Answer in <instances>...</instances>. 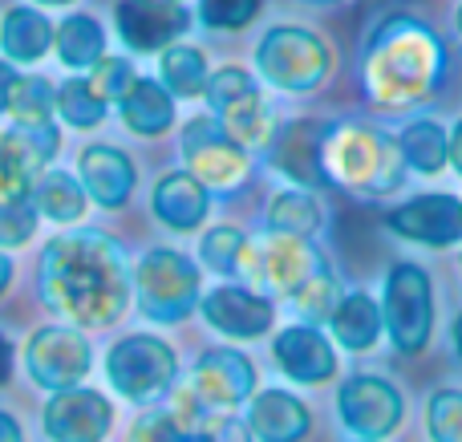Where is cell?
<instances>
[{
  "instance_id": "cell-1",
  "label": "cell",
  "mask_w": 462,
  "mask_h": 442,
  "mask_svg": "<svg viewBox=\"0 0 462 442\" xmlns=\"http://www.w3.org/2000/svg\"><path fill=\"white\" fill-rule=\"evenodd\" d=\"M41 289L53 313L102 329L122 317L130 300V268L122 248L110 235L73 232L45 248L41 260Z\"/></svg>"
},
{
  "instance_id": "cell-2",
  "label": "cell",
  "mask_w": 462,
  "mask_h": 442,
  "mask_svg": "<svg viewBox=\"0 0 462 442\" xmlns=\"http://www.w3.org/2000/svg\"><path fill=\"white\" fill-rule=\"evenodd\" d=\"M447 73V49L442 41L414 16H390L377 24L365 49V89L377 106L402 110V106L426 102L439 94Z\"/></svg>"
},
{
  "instance_id": "cell-3",
  "label": "cell",
  "mask_w": 462,
  "mask_h": 442,
  "mask_svg": "<svg viewBox=\"0 0 462 442\" xmlns=\"http://www.w3.org/2000/svg\"><path fill=\"white\" fill-rule=\"evenodd\" d=\"M325 175L357 195H390L406 175V159L390 134L345 122V126H328Z\"/></svg>"
},
{
  "instance_id": "cell-4",
  "label": "cell",
  "mask_w": 462,
  "mask_h": 442,
  "mask_svg": "<svg viewBox=\"0 0 462 442\" xmlns=\"http://www.w3.org/2000/svg\"><path fill=\"white\" fill-rule=\"evenodd\" d=\"M255 65L276 89L288 94H309L333 69V53L317 32L300 29V24H276L263 32L260 49H255Z\"/></svg>"
},
{
  "instance_id": "cell-5",
  "label": "cell",
  "mask_w": 462,
  "mask_h": 442,
  "mask_svg": "<svg viewBox=\"0 0 462 442\" xmlns=\"http://www.w3.org/2000/svg\"><path fill=\"white\" fill-rule=\"evenodd\" d=\"M138 305L151 321H183L199 300V272L175 248H154L134 272Z\"/></svg>"
},
{
  "instance_id": "cell-6",
  "label": "cell",
  "mask_w": 462,
  "mask_h": 442,
  "mask_svg": "<svg viewBox=\"0 0 462 442\" xmlns=\"http://www.w3.org/2000/svg\"><path fill=\"white\" fill-rule=\"evenodd\" d=\"M382 321L390 329V341L402 354H418L430 341L434 325V292L430 276L418 264H393L390 281H385V300H382Z\"/></svg>"
},
{
  "instance_id": "cell-7",
  "label": "cell",
  "mask_w": 462,
  "mask_h": 442,
  "mask_svg": "<svg viewBox=\"0 0 462 442\" xmlns=\"http://www.w3.org/2000/svg\"><path fill=\"white\" fill-rule=\"evenodd\" d=\"M203 94H208L211 110L219 114V126H224L244 151L272 143V134H276V130H272V114H268V106H263L260 89H255V78L247 69L231 65V69L211 73Z\"/></svg>"
},
{
  "instance_id": "cell-8",
  "label": "cell",
  "mask_w": 462,
  "mask_h": 442,
  "mask_svg": "<svg viewBox=\"0 0 462 442\" xmlns=\"http://www.w3.org/2000/svg\"><path fill=\"white\" fill-rule=\"evenodd\" d=\"M175 370V349L159 337H146V333L122 337L106 357V373H110L114 390L134 398V402H146V398H159L162 390H171Z\"/></svg>"
},
{
  "instance_id": "cell-9",
  "label": "cell",
  "mask_w": 462,
  "mask_h": 442,
  "mask_svg": "<svg viewBox=\"0 0 462 442\" xmlns=\"http://www.w3.org/2000/svg\"><path fill=\"white\" fill-rule=\"evenodd\" d=\"M183 151L191 162V175L203 187H216V191H236L247 179V151L219 126L216 118H195L183 130Z\"/></svg>"
},
{
  "instance_id": "cell-10",
  "label": "cell",
  "mask_w": 462,
  "mask_h": 442,
  "mask_svg": "<svg viewBox=\"0 0 462 442\" xmlns=\"http://www.w3.org/2000/svg\"><path fill=\"white\" fill-rule=\"evenodd\" d=\"M337 406H341V422L365 442L393 435L402 427V414H406V398L377 373H353L341 386Z\"/></svg>"
},
{
  "instance_id": "cell-11",
  "label": "cell",
  "mask_w": 462,
  "mask_h": 442,
  "mask_svg": "<svg viewBox=\"0 0 462 442\" xmlns=\"http://www.w3.org/2000/svg\"><path fill=\"white\" fill-rule=\"evenodd\" d=\"M24 365H29V378L45 390H73V382L86 378L89 370V345L78 329H65V325H49V329L32 333L29 349H24Z\"/></svg>"
},
{
  "instance_id": "cell-12",
  "label": "cell",
  "mask_w": 462,
  "mask_h": 442,
  "mask_svg": "<svg viewBox=\"0 0 462 442\" xmlns=\"http://www.w3.org/2000/svg\"><path fill=\"white\" fill-rule=\"evenodd\" d=\"M320 268H325V264H320V256L309 248V240L272 232V240L255 244L252 284H268V289L280 292V297H292V292L304 289V284H309Z\"/></svg>"
},
{
  "instance_id": "cell-13",
  "label": "cell",
  "mask_w": 462,
  "mask_h": 442,
  "mask_svg": "<svg viewBox=\"0 0 462 442\" xmlns=\"http://www.w3.org/2000/svg\"><path fill=\"white\" fill-rule=\"evenodd\" d=\"M114 21H118V37L134 53H159L171 49V41L191 24V13L175 0H118Z\"/></svg>"
},
{
  "instance_id": "cell-14",
  "label": "cell",
  "mask_w": 462,
  "mask_h": 442,
  "mask_svg": "<svg viewBox=\"0 0 462 442\" xmlns=\"http://www.w3.org/2000/svg\"><path fill=\"white\" fill-rule=\"evenodd\" d=\"M191 390L208 410H231V406L247 402L255 390V370L244 354L236 349H211L195 362V373H191Z\"/></svg>"
},
{
  "instance_id": "cell-15",
  "label": "cell",
  "mask_w": 462,
  "mask_h": 442,
  "mask_svg": "<svg viewBox=\"0 0 462 442\" xmlns=\"http://www.w3.org/2000/svg\"><path fill=\"white\" fill-rule=\"evenodd\" d=\"M325 138L328 126L312 118H296L272 134L268 151L280 175H288L296 187H320L325 183Z\"/></svg>"
},
{
  "instance_id": "cell-16",
  "label": "cell",
  "mask_w": 462,
  "mask_h": 442,
  "mask_svg": "<svg viewBox=\"0 0 462 442\" xmlns=\"http://www.w3.org/2000/svg\"><path fill=\"white\" fill-rule=\"evenodd\" d=\"M110 402L94 390H61L45 406V435L53 442H102L110 430Z\"/></svg>"
},
{
  "instance_id": "cell-17",
  "label": "cell",
  "mask_w": 462,
  "mask_h": 442,
  "mask_svg": "<svg viewBox=\"0 0 462 442\" xmlns=\"http://www.w3.org/2000/svg\"><path fill=\"white\" fill-rule=\"evenodd\" d=\"M390 227L418 244H458L462 240V203L455 195H418L390 216Z\"/></svg>"
},
{
  "instance_id": "cell-18",
  "label": "cell",
  "mask_w": 462,
  "mask_h": 442,
  "mask_svg": "<svg viewBox=\"0 0 462 442\" xmlns=\"http://www.w3.org/2000/svg\"><path fill=\"white\" fill-rule=\"evenodd\" d=\"M276 354V365L288 373L292 382H304V386H320L337 373V354L325 341V333H317L312 325H292L276 337L272 345Z\"/></svg>"
},
{
  "instance_id": "cell-19",
  "label": "cell",
  "mask_w": 462,
  "mask_h": 442,
  "mask_svg": "<svg viewBox=\"0 0 462 442\" xmlns=\"http://www.w3.org/2000/svg\"><path fill=\"white\" fill-rule=\"evenodd\" d=\"M203 317H208L211 329L227 333V337H260L272 325V305L252 289H239V284H219L216 292H208L203 300Z\"/></svg>"
},
{
  "instance_id": "cell-20",
  "label": "cell",
  "mask_w": 462,
  "mask_h": 442,
  "mask_svg": "<svg viewBox=\"0 0 462 442\" xmlns=\"http://www.w3.org/2000/svg\"><path fill=\"white\" fill-rule=\"evenodd\" d=\"M247 430L260 442H300L309 435V406L284 390H263L252 398Z\"/></svg>"
},
{
  "instance_id": "cell-21",
  "label": "cell",
  "mask_w": 462,
  "mask_h": 442,
  "mask_svg": "<svg viewBox=\"0 0 462 442\" xmlns=\"http://www.w3.org/2000/svg\"><path fill=\"white\" fill-rule=\"evenodd\" d=\"M81 183L102 207H122L134 191V167L114 146H86L81 151Z\"/></svg>"
},
{
  "instance_id": "cell-22",
  "label": "cell",
  "mask_w": 462,
  "mask_h": 442,
  "mask_svg": "<svg viewBox=\"0 0 462 442\" xmlns=\"http://www.w3.org/2000/svg\"><path fill=\"white\" fill-rule=\"evenodd\" d=\"M154 216L167 227H175V232H191L208 216V187L191 170H175V175L159 179V187H154Z\"/></svg>"
},
{
  "instance_id": "cell-23",
  "label": "cell",
  "mask_w": 462,
  "mask_h": 442,
  "mask_svg": "<svg viewBox=\"0 0 462 442\" xmlns=\"http://www.w3.org/2000/svg\"><path fill=\"white\" fill-rule=\"evenodd\" d=\"M53 21H49L41 8H29V5H16L5 13V21H0V49H5V57H13V61H41V57L49 53V45H53Z\"/></svg>"
},
{
  "instance_id": "cell-24",
  "label": "cell",
  "mask_w": 462,
  "mask_h": 442,
  "mask_svg": "<svg viewBox=\"0 0 462 442\" xmlns=\"http://www.w3.org/2000/svg\"><path fill=\"white\" fill-rule=\"evenodd\" d=\"M328 325H333V337L341 341V349H353V354H365V349H374L377 333H382V308H377L374 297H365V292H353V297H341V305H337V313L328 317Z\"/></svg>"
},
{
  "instance_id": "cell-25",
  "label": "cell",
  "mask_w": 462,
  "mask_h": 442,
  "mask_svg": "<svg viewBox=\"0 0 462 442\" xmlns=\"http://www.w3.org/2000/svg\"><path fill=\"white\" fill-rule=\"evenodd\" d=\"M53 49L69 69H86V65L94 69L106 57V32H102V24H97V16H89V13L65 16L53 32Z\"/></svg>"
},
{
  "instance_id": "cell-26",
  "label": "cell",
  "mask_w": 462,
  "mask_h": 442,
  "mask_svg": "<svg viewBox=\"0 0 462 442\" xmlns=\"http://www.w3.org/2000/svg\"><path fill=\"white\" fill-rule=\"evenodd\" d=\"M122 118H126V126L134 130V134H162V130L175 122V102H171L167 86H159V81H146L138 78L134 89H130L126 97H122Z\"/></svg>"
},
{
  "instance_id": "cell-27",
  "label": "cell",
  "mask_w": 462,
  "mask_h": 442,
  "mask_svg": "<svg viewBox=\"0 0 462 442\" xmlns=\"http://www.w3.org/2000/svg\"><path fill=\"white\" fill-rule=\"evenodd\" d=\"M398 146H402V159H406V167L422 170V175H439V170L450 162V138H447V130H442L439 122H430V118L410 122V126L402 130Z\"/></svg>"
},
{
  "instance_id": "cell-28",
  "label": "cell",
  "mask_w": 462,
  "mask_h": 442,
  "mask_svg": "<svg viewBox=\"0 0 462 442\" xmlns=\"http://www.w3.org/2000/svg\"><path fill=\"white\" fill-rule=\"evenodd\" d=\"M203 264L216 268L219 276H239V281H252V256L255 244L244 240V232L236 227H216V232L203 235Z\"/></svg>"
},
{
  "instance_id": "cell-29",
  "label": "cell",
  "mask_w": 462,
  "mask_h": 442,
  "mask_svg": "<svg viewBox=\"0 0 462 442\" xmlns=\"http://www.w3.org/2000/svg\"><path fill=\"white\" fill-rule=\"evenodd\" d=\"M162 86L179 97H195L208 89V57L195 45L162 49Z\"/></svg>"
},
{
  "instance_id": "cell-30",
  "label": "cell",
  "mask_w": 462,
  "mask_h": 442,
  "mask_svg": "<svg viewBox=\"0 0 462 442\" xmlns=\"http://www.w3.org/2000/svg\"><path fill=\"white\" fill-rule=\"evenodd\" d=\"M272 232L276 235H312L320 227V203L309 191H284L272 199Z\"/></svg>"
},
{
  "instance_id": "cell-31",
  "label": "cell",
  "mask_w": 462,
  "mask_h": 442,
  "mask_svg": "<svg viewBox=\"0 0 462 442\" xmlns=\"http://www.w3.org/2000/svg\"><path fill=\"white\" fill-rule=\"evenodd\" d=\"M37 211L57 219V224H73L86 211V191L65 170H53V175H45L37 183Z\"/></svg>"
},
{
  "instance_id": "cell-32",
  "label": "cell",
  "mask_w": 462,
  "mask_h": 442,
  "mask_svg": "<svg viewBox=\"0 0 462 442\" xmlns=\"http://www.w3.org/2000/svg\"><path fill=\"white\" fill-rule=\"evenodd\" d=\"M53 110L61 114V122H69V126H78V130H89V126H97L102 122V114H106V102L89 89V81H61V86L53 89Z\"/></svg>"
},
{
  "instance_id": "cell-33",
  "label": "cell",
  "mask_w": 462,
  "mask_h": 442,
  "mask_svg": "<svg viewBox=\"0 0 462 442\" xmlns=\"http://www.w3.org/2000/svg\"><path fill=\"white\" fill-rule=\"evenodd\" d=\"M8 114L16 118V126H49L53 114V86L45 78H21L16 94L8 102Z\"/></svg>"
},
{
  "instance_id": "cell-34",
  "label": "cell",
  "mask_w": 462,
  "mask_h": 442,
  "mask_svg": "<svg viewBox=\"0 0 462 442\" xmlns=\"http://www.w3.org/2000/svg\"><path fill=\"white\" fill-rule=\"evenodd\" d=\"M426 430L434 442H462V390H439L426 402Z\"/></svg>"
},
{
  "instance_id": "cell-35",
  "label": "cell",
  "mask_w": 462,
  "mask_h": 442,
  "mask_svg": "<svg viewBox=\"0 0 462 442\" xmlns=\"http://www.w3.org/2000/svg\"><path fill=\"white\" fill-rule=\"evenodd\" d=\"M292 305H296V313L304 317V321H328V317L337 313V305H341V297H337V281L320 268L317 276H312L304 289H296L292 292Z\"/></svg>"
},
{
  "instance_id": "cell-36",
  "label": "cell",
  "mask_w": 462,
  "mask_h": 442,
  "mask_svg": "<svg viewBox=\"0 0 462 442\" xmlns=\"http://www.w3.org/2000/svg\"><path fill=\"white\" fill-rule=\"evenodd\" d=\"M134 65L126 61V57H102V61L94 65V73H89V89H94L102 102H122V97L134 89Z\"/></svg>"
},
{
  "instance_id": "cell-37",
  "label": "cell",
  "mask_w": 462,
  "mask_h": 442,
  "mask_svg": "<svg viewBox=\"0 0 462 442\" xmlns=\"http://www.w3.org/2000/svg\"><path fill=\"white\" fill-rule=\"evenodd\" d=\"M263 0H199V21L208 29H219V32H236L244 24L255 21Z\"/></svg>"
},
{
  "instance_id": "cell-38",
  "label": "cell",
  "mask_w": 462,
  "mask_h": 442,
  "mask_svg": "<svg viewBox=\"0 0 462 442\" xmlns=\"http://www.w3.org/2000/svg\"><path fill=\"white\" fill-rule=\"evenodd\" d=\"M37 227V211L29 199H8L0 203V248H16L24 244Z\"/></svg>"
},
{
  "instance_id": "cell-39",
  "label": "cell",
  "mask_w": 462,
  "mask_h": 442,
  "mask_svg": "<svg viewBox=\"0 0 462 442\" xmlns=\"http://www.w3.org/2000/svg\"><path fill=\"white\" fill-rule=\"evenodd\" d=\"M32 179H37V175H32V170L24 167V162L16 159L5 143H0V203L29 199V183H32Z\"/></svg>"
},
{
  "instance_id": "cell-40",
  "label": "cell",
  "mask_w": 462,
  "mask_h": 442,
  "mask_svg": "<svg viewBox=\"0 0 462 442\" xmlns=\"http://www.w3.org/2000/svg\"><path fill=\"white\" fill-rule=\"evenodd\" d=\"M130 442H187L171 410H151L130 427Z\"/></svg>"
},
{
  "instance_id": "cell-41",
  "label": "cell",
  "mask_w": 462,
  "mask_h": 442,
  "mask_svg": "<svg viewBox=\"0 0 462 442\" xmlns=\"http://www.w3.org/2000/svg\"><path fill=\"white\" fill-rule=\"evenodd\" d=\"M255 435L247 427H239V422H231V419H224L219 422L211 435H203V438H191V442H252Z\"/></svg>"
},
{
  "instance_id": "cell-42",
  "label": "cell",
  "mask_w": 462,
  "mask_h": 442,
  "mask_svg": "<svg viewBox=\"0 0 462 442\" xmlns=\"http://www.w3.org/2000/svg\"><path fill=\"white\" fill-rule=\"evenodd\" d=\"M16 73H13V65L8 61H0V114L8 110V102H13V94H16Z\"/></svg>"
},
{
  "instance_id": "cell-43",
  "label": "cell",
  "mask_w": 462,
  "mask_h": 442,
  "mask_svg": "<svg viewBox=\"0 0 462 442\" xmlns=\"http://www.w3.org/2000/svg\"><path fill=\"white\" fill-rule=\"evenodd\" d=\"M0 442H24L21 438V427H16V422L8 419L5 410H0Z\"/></svg>"
},
{
  "instance_id": "cell-44",
  "label": "cell",
  "mask_w": 462,
  "mask_h": 442,
  "mask_svg": "<svg viewBox=\"0 0 462 442\" xmlns=\"http://www.w3.org/2000/svg\"><path fill=\"white\" fill-rule=\"evenodd\" d=\"M8 373H13V345L0 337V386L8 382Z\"/></svg>"
},
{
  "instance_id": "cell-45",
  "label": "cell",
  "mask_w": 462,
  "mask_h": 442,
  "mask_svg": "<svg viewBox=\"0 0 462 442\" xmlns=\"http://www.w3.org/2000/svg\"><path fill=\"white\" fill-rule=\"evenodd\" d=\"M450 162H455V170L462 175V118H458L455 134H450Z\"/></svg>"
},
{
  "instance_id": "cell-46",
  "label": "cell",
  "mask_w": 462,
  "mask_h": 442,
  "mask_svg": "<svg viewBox=\"0 0 462 442\" xmlns=\"http://www.w3.org/2000/svg\"><path fill=\"white\" fill-rule=\"evenodd\" d=\"M8 281H13V264H8V256L0 252V292L8 289Z\"/></svg>"
},
{
  "instance_id": "cell-47",
  "label": "cell",
  "mask_w": 462,
  "mask_h": 442,
  "mask_svg": "<svg viewBox=\"0 0 462 442\" xmlns=\"http://www.w3.org/2000/svg\"><path fill=\"white\" fill-rule=\"evenodd\" d=\"M455 349H458V357H462V317L455 321Z\"/></svg>"
},
{
  "instance_id": "cell-48",
  "label": "cell",
  "mask_w": 462,
  "mask_h": 442,
  "mask_svg": "<svg viewBox=\"0 0 462 442\" xmlns=\"http://www.w3.org/2000/svg\"><path fill=\"white\" fill-rule=\"evenodd\" d=\"M37 5H45V8H61V5H73V0H37Z\"/></svg>"
},
{
  "instance_id": "cell-49",
  "label": "cell",
  "mask_w": 462,
  "mask_h": 442,
  "mask_svg": "<svg viewBox=\"0 0 462 442\" xmlns=\"http://www.w3.org/2000/svg\"><path fill=\"white\" fill-rule=\"evenodd\" d=\"M455 21H458V32H462V5H458V13H455Z\"/></svg>"
},
{
  "instance_id": "cell-50",
  "label": "cell",
  "mask_w": 462,
  "mask_h": 442,
  "mask_svg": "<svg viewBox=\"0 0 462 442\" xmlns=\"http://www.w3.org/2000/svg\"><path fill=\"white\" fill-rule=\"evenodd\" d=\"M312 5H337V0H312Z\"/></svg>"
},
{
  "instance_id": "cell-51",
  "label": "cell",
  "mask_w": 462,
  "mask_h": 442,
  "mask_svg": "<svg viewBox=\"0 0 462 442\" xmlns=\"http://www.w3.org/2000/svg\"><path fill=\"white\" fill-rule=\"evenodd\" d=\"M175 5H179V0H175Z\"/></svg>"
}]
</instances>
